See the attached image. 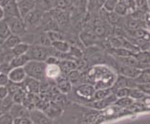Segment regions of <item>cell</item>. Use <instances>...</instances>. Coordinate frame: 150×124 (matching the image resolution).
Masks as SVG:
<instances>
[{"label": "cell", "mask_w": 150, "mask_h": 124, "mask_svg": "<svg viewBox=\"0 0 150 124\" xmlns=\"http://www.w3.org/2000/svg\"><path fill=\"white\" fill-rule=\"evenodd\" d=\"M23 69L25 71L26 77H32V79H37L38 81H42L46 79L45 62L30 60L28 63L23 66Z\"/></svg>", "instance_id": "1"}, {"label": "cell", "mask_w": 150, "mask_h": 124, "mask_svg": "<svg viewBox=\"0 0 150 124\" xmlns=\"http://www.w3.org/2000/svg\"><path fill=\"white\" fill-rule=\"evenodd\" d=\"M26 55L28 56L29 60L45 62L46 59L50 55V50L49 47H45L41 44L30 45Z\"/></svg>", "instance_id": "2"}, {"label": "cell", "mask_w": 150, "mask_h": 124, "mask_svg": "<svg viewBox=\"0 0 150 124\" xmlns=\"http://www.w3.org/2000/svg\"><path fill=\"white\" fill-rule=\"evenodd\" d=\"M5 21L8 24V27L11 31V33L17 35L19 37L23 35L26 32V25H25L23 19L21 16H12V17H6L4 18Z\"/></svg>", "instance_id": "3"}, {"label": "cell", "mask_w": 150, "mask_h": 124, "mask_svg": "<svg viewBox=\"0 0 150 124\" xmlns=\"http://www.w3.org/2000/svg\"><path fill=\"white\" fill-rule=\"evenodd\" d=\"M43 13L40 9H34L33 10H31L29 13H27L25 16L23 18V22L26 25V27H34L37 26L38 24L41 23V20H42Z\"/></svg>", "instance_id": "4"}, {"label": "cell", "mask_w": 150, "mask_h": 124, "mask_svg": "<svg viewBox=\"0 0 150 124\" xmlns=\"http://www.w3.org/2000/svg\"><path fill=\"white\" fill-rule=\"evenodd\" d=\"M29 118L34 124H52L51 118L46 115L43 111L37 109V108L29 111Z\"/></svg>", "instance_id": "5"}, {"label": "cell", "mask_w": 150, "mask_h": 124, "mask_svg": "<svg viewBox=\"0 0 150 124\" xmlns=\"http://www.w3.org/2000/svg\"><path fill=\"white\" fill-rule=\"evenodd\" d=\"M8 79L10 82L13 83H23L24 79H26V74L23 69V67H15V68H11L8 72Z\"/></svg>", "instance_id": "6"}, {"label": "cell", "mask_w": 150, "mask_h": 124, "mask_svg": "<svg viewBox=\"0 0 150 124\" xmlns=\"http://www.w3.org/2000/svg\"><path fill=\"white\" fill-rule=\"evenodd\" d=\"M37 0H17V7L21 17L23 18L31 10L35 9Z\"/></svg>", "instance_id": "7"}, {"label": "cell", "mask_w": 150, "mask_h": 124, "mask_svg": "<svg viewBox=\"0 0 150 124\" xmlns=\"http://www.w3.org/2000/svg\"><path fill=\"white\" fill-rule=\"evenodd\" d=\"M9 115L13 118H29V110L23 104L14 103L8 111Z\"/></svg>", "instance_id": "8"}, {"label": "cell", "mask_w": 150, "mask_h": 124, "mask_svg": "<svg viewBox=\"0 0 150 124\" xmlns=\"http://www.w3.org/2000/svg\"><path fill=\"white\" fill-rule=\"evenodd\" d=\"M135 87H136V83L133 79H128L126 77L120 75L112 87V91H114L117 89H120V88H130V89H133Z\"/></svg>", "instance_id": "9"}, {"label": "cell", "mask_w": 150, "mask_h": 124, "mask_svg": "<svg viewBox=\"0 0 150 124\" xmlns=\"http://www.w3.org/2000/svg\"><path fill=\"white\" fill-rule=\"evenodd\" d=\"M40 81L34 79L32 77H27L22 83V87L24 91H27L28 94H37L40 89Z\"/></svg>", "instance_id": "10"}, {"label": "cell", "mask_w": 150, "mask_h": 124, "mask_svg": "<svg viewBox=\"0 0 150 124\" xmlns=\"http://www.w3.org/2000/svg\"><path fill=\"white\" fill-rule=\"evenodd\" d=\"M94 92H95V88L91 85H89V84L80 85L76 89L77 95L80 97L86 98V99H91V98L93 97Z\"/></svg>", "instance_id": "11"}, {"label": "cell", "mask_w": 150, "mask_h": 124, "mask_svg": "<svg viewBox=\"0 0 150 124\" xmlns=\"http://www.w3.org/2000/svg\"><path fill=\"white\" fill-rule=\"evenodd\" d=\"M29 58L26 54L19 55V56H13L12 59L8 63L9 68H15V67H23L29 62Z\"/></svg>", "instance_id": "12"}, {"label": "cell", "mask_w": 150, "mask_h": 124, "mask_svg": "<svg viewBox=\"0 0 150 124\" xmlns=\"http://www.w3.org/2000/svg\"><path fill=\"white\" fill-rule=\"evenodd\" d=\"M140 71L141 70L136 68V67L129 66V65H122L120 69V75L128 77V79H134L139 75Z\"/></svg>", "instance_id": "13"}, {"label": "cell", "mask_w": 150, "mask_h": 124, "mask_svg": "<svg viewBox=\"0 0 150 124\" xmlns=\"http://www.w3.org/2000/svg\"><path fill=\"white\" fill-rule=\"evenodd\" d=\"M61 75L62 72L59 64H46V70H45L46 77L57 79L59 77H61Z\"/></svg>", "instance_id": "14"}, {"label": "cell", "mask_w": 150, "mask_h": 124, "mask_svg": "<svg viewBox=\"0 0 150 124\" xmlns=\"http://www.w3.org/2000/svg\"><path fill=\"white\" fill-rule=\"evenodd\" d=\"M59 66L62 74L66 73L68 74L70 71L76 69V64L74 61L69 60V59H64V60H60L59 62Z\"/></svg>", "instance_id": "15"}, {"label": "cell", "mask_w": 150, "mask_h": 124, "mask_svg": "<svg viewBox=\"0 0 150 124\" xmlns=\"http://www.w3.org/2000/svg\"><path fill=\"white\" fill-rule=\"evenodd\" d=\"M20 42H22L21 37H19V35H17L11 34L8 38L3 40V48L6 49V50H11Z\"/></svg>", "instance_id": "16"}, {"label": "cell", "mask_w": 150, "mask_h": 124, "mask_svg": "<svg viewBox=\"0 0 150 124\" xmlns=\"http://www.w3.org/2000/svg\"><path fill=\"white\" fill-rule=\"evenodd\" d=\"M80 39L86 47H88V46H91L96 42L97 37L92 31H84L80 34Z\"/></svg>", "instance_id": "17"}, {"label": "cell", "mask_w": 150, "mask_h": 124, "mask_svg": "<svg viewBox=\"0 0 150 124\" xmlns=\"http://www.w3.org/2000/svg\"><path fill=\"white\" fill-rule=\"evenodd\" d=\"M57 86L63 94H68L72 90V84L69 82V80L62 76L57 79Z\"/></svg>", "instance_id": "18"}, {"label": "cell", "mask_w": 150, "mask_h": 124, "mask_svg": "<svg viewBox=\"0 0 150 124\" xmlns=\"http://www.w3.org/2000/svg\"><path fill=\"white\" fill-rule=\"evenodd\" d=\"M51 47H52L55 50L58 52L62 53H67L70 50V44L66 42L64 40H58V41H53L51 42Z\"/></svg>", "instance_id": "19"}, {"label": "cell", "mask_w": 150, "mask_h": 124, "mask_svg": "<svg viewBox=\"0 0 150 124\" xmlns=\"http://www.w3.org/2000/svg\"><path fill=\"white\" fill-rule=\"evenodd\" d=\"M30 47V45L28 43H24V42H20L17 44L13 49H11V53L13 56H19V55H23V54H26L27 50Z\"/></svg>", "instance_id": "20"}, {"label": "cell", "mask_w": 150, "mask_h": 124, "mask_svg": "<svg viewBox=\"0 0 150 124\" xmlns=\"http://www.w3.org/2000/svg\"><path fill=\"white\" fill-rule=\"evenodd\" d=\"M14 104L13 99L11 95H8L4 98V99L0 100V111L2 113H8L10 109V107L12 106V105Z\"/></svg>", "instance_id": "21"}, {"label": "cell", "mask_w": 150, "mask_h": 124, "mask_svg": "<svg viewBox=\"0 0 150 124\" xmlns=\"http://www.w3.org/2000/svg\"><path fill=\"white\" fill-rule=\"evenodd\" d=\"M11 34H12L11 31H10L8 24L7 23L6 21H5V19L0 21V39L5 40Z\"/></svg>", "instance_id": "22"}, {"label": "cell", "mask_w": 150, "mask_h": 124, "mask_svg": "<svg viewBox=\"0 0 150 124\" xmlns=\"http://www.w3.org/2000/svg\"><path fill=\"white\" fill-rule=\"evenodd\" d=\"M135 81V83H149L150 80V75H149V68L141 70L139 75L133 79Z\"/></svg>", "instance_id": "23"}, {"label": "cell", "mask_w": 150, "mask_h": 124, "mask_svg": "<svg viewBox=\"0 0 150 124\" xmlns=\"http://www.w3.org/2000/svg\"><path fill=\"white\" fill-rule=\"evenodd\" d=\"M50 1H51V7H52V9H54L64 10L71 5V2L69 0H50Z\"/></svg>", "instance_id": "24"}, {"label": "cell", "mask_w": 150, "mask_h": 124, "mask_svg": "<svg viewBox=\"0 0 150 124\" xmlns=\"http://www.w3.org/2000/svg\"><path fill=\"white\" fill-rule=\"evenodd\" d=\"M110 52L115 54L116 56H117L118 58H121V57H127V56H133L134 53H132V51L128 50L124 48H117V49H110Z\"/></svg>", "instance_id": "25"}, {"label": "cell", "mask_w": 150, "mask_h": 124, "mask_svg": "<svg viewBox=\"0 0 150 124\" xmlns=\"http://www.w3.org/2000/svg\"><path fill=\"white\" fill-rule=\"evenodd\" d=\"M92 32H93V34L97 38H105L107 30H106V27L103 23H97V24L95 23Z\"/></svg>", "instance_id": "26"}, {"label": "cell", "mask_w": 150, "mask_h": 124, "mask_svg": "<svg viewBox=\"0 0 150 124\" xmlns=\"http://www.w3.org/2000/svg\"><path fill=\"white\" fill-rule=\"evenodd\" d=\"M47 34L49 39L51 41V42H53V41H58V40H64V35L61 32L57 30H50V31H47L46 32Z\"/></svg>", "instance_id": "27"}, {"label": "cell", "mask_w": 150, "mask_h": 124, "mask_svg": "<svg viewBox=\"0 0 150 124\" xmlns=\"http://www.w3.org/2000/svg\"><path fill=\"white\" fill-rule=\"evenodd\" d=\"M67 75H68V76H67V79L69 80V82L71 84H76L77 82L80 80L81 75H80L79 71L77 69L70 71Z\"/></svg>", "instance_id": "28"}, {"label": "cell", "mask_w": 150, "mask_h": 124, "mask_svg": "<svg viewBox=\"0 0 150 124\" xmlns=\"http://www.w3.org/2000/svg\"><path fill=\"white\" fill-rule=\"evenodd\" d=\"M111 92H113L112 89H99L98 91L95 90L93 98H94V100H102L103 98L107 97Z\"/></svg>", "instance_id": "29"}, {"label": "cell", "mask_w": 150, "mask_h": 124, "mask_svg": "<svg viewBox=\"0 0 150 124\" xmlns=\"http://www.w3.org/2000/svg\"><path fill=\"white\" fill-rule=\"evenodd\" d=\"M132 103H133V100L131 97H121V98H117L114 104L118 106L127 107V106H130L131 105H132Z\"/></svg>", "instance_id": "30"}, {"label": "cell", "mask_w": 150, "mask_h": 124, "mask_svg": "<svg viewBox=\"0 0 150 124\" xmlns=\"http://www.w3.org/2000/svg\"><path fill=\"white\" fill-rule=\"evenodd\" d=\"M25 95H26V94H25V91H23V88H21V89L19 91H17L15 94H13L11 95L12 99H13V102L14 103H17V104H22Z\"/></svg>", "instance_id": "31"}, {"label": "cell", "mask_w": 150, "mask_h": 124, "mask_svg": "<svg viewBox=\"0 0 150 124\" xmlns=\"http://www.w3.org/2000/svg\"><path fill=\"white\" fill-rule=\"evenodd\" d=\"M120 59V62L123 64V65L133 66V67H136L137 68L138 62L134 56H127V57H121Z\"/></svg>", "instance_id": "32"}, {"label": "cell", "mask_w": 150, "mask_h": 124, "mask_svg": "<svg viewBox=\"0 0 150 124\" xmlns=\"http://www.w3.org/2000/svg\"><path fill=\"white\" fill-rule=\"evenodd\" d=\"M148 95L144 94V92H142L141 91H139L136 88H133V89H131V91H130V96L132 100H141V99H144V98L147 97Z\"/></svg>", "instance_id": "33"}, {"label": "cell", "mask_w": 150, "mask_h": 124, "mask_svg": "<svg viewBox=\"0 0 150 124\" xmlns=\"http://www.w3.org/2000/svg\"><path fill=\"white\" fill-rule=\"evenodd\" d=\"M113 11L115 12L116 14H117L120 17V16H126V15L130 14V12H129V10L127 9V8L124 7L123 5L120 4L118 1H117V3L116 7H115V9H114Z\"/></svg>", "instance_id": "34"}, {"label": "cell", "mask_w": 150, "mask_h": 124, "mask_svg": "<svg viewBox=\"0 0 150 124\" xmlns=\"http://www.w3.org/2000/svg\"><path fill=\"white\" fill-rule=\"evenodd\" d=\"M118 2H120V4H122L124 7L127 8V9L129 10L130 14L133 11V10L136 9L135 2H134V0H118Z\"/></svg>", "instance_id": "35"}, {"label": "cell", "mask_w": 150, "mask_h": 124, "mask_svg": "<svg viewBox=\"0 0 150 124\" xmlns=\"http://www.w3.org/2000/svg\"><path fill=\"white\" fill-rule=\"evenodd\" d=\"M130 91H131L130 88H120V89H117L113 92L116 94V96L117 98H121V97H129L130 96Z\"/></svg>", "instance_id": "36"}, {"label": "cell", "mask_w": 150, "mask_h": 124, "mask_svg": "<svg viewBox=\"0 0 150 124\" xmlns=\"http://www.w3.org/2000/svg\"><path fill=\"white\" fill-rule=\"evenodd\" d=\"M136 9L143 10L144 12L148 11V0H134Z\"/></svg>", "instance_id": "37"}, {"label": "cell", "mask_w": 150, "mask_h": 124, "mask_svg": "<svg viewBox=\"0 0 150 124\" xmlns=\"http://www.w3.org/2000/svg\"><path fill=\"white\" fill-rule=\"evenodd\" d=\"M118 0H105V3H103V9L105 10L107 12H111L114 10L115 9L116 5L117 3Z\"/></svg>", "instance_id": "38"}, {"label": "cell", "mask_w": 150, "mask_h": 124, "mask_svg": "<svg viewBox=\"0 0 150 124\" xmlns=\"http://www.w3.org/2000/svg\"><path fill=\"white\" fill-rule=\"evenodd\" d=\"M106 21L108 23H110L111 24L115 25L118 23V21H120V16H118L117 14H116L114 11H111V12H106Z\"/></svg>", "instance_id": "39"}, {"label": "cell", "mask_w": 150, "mask_h": 124, "mask_svg": "<svg viewBox=\"0 0 150 124\" xmlns=\"http://www.w3.org/2000/svg\"><path fill=\"white\" fill-rule=\"evenodd\" d=\"M140 23H141V21L131 18V19H129L127 22V27L132 30H136L138 28H140V26H141Z\"/></svg>", "instance_id": "40"}, {"label": "cell", "mask_w": 150, "mask_h": 124, "mask_svg": "<svg viewBox=\"0 0 150 124\" xmlns=\"http://www.w3.org/2000/svg\"><path fill=\"white\" fill-rule=\"evenodd\" d=\"M0 124H13V118L9 115V113H3L0 116Z\"/></svg>", "instance_id": "41"}, {"label": "cell", "mask_w": 150, "mask_h": 124, "mask_svg": "<svg viewBox=\"0 0 150 124\" xmlns=\"http://www.w3.org/2000/svg\"><path fill=\"white\" fill-rule=\"evenodd\" d=\"M68 54L70 55L71 58H81V56H82L81 50L76 47H70Z\"/></svg>", "instance_id": "42"}, {"label": "cell", "mask_w": 150, "mask_h": 124, "mask_svg": "<svg viewBox=\"0 0 150 124\" xmlns=\"http://www.w3.org/2000/svg\"><path fill=\"white\" fill-rule=\"evenodd\" d=\"M136 89H138L139 91H141L142 92H144V94L149 95L150 94V85L149 83H138L136 84Z\"/></svg>", "instance_id": "43"}, {"label": "cell", "mask_w": 150, "mask_h": 124, "mask_svg": "<svg viewBox=\"0 0 150 124\" xmlns=\"http://www.w3.org/2000/svg\"><path fill=\"white\" fill-rule=\"evenodd\" d=\"M110 46L113 49L122 48V38H118L116 37H113L110 39Z\"/></svg>", "instance_id": "44"}, {"label": "cell", "mask_w": 150, "mask_h": 124, "mask_svg": "<svg viewBox=\"0 0 150 124\" xmlns=\"http://www.w3.org/2000/svg\"><path fill=\"white\" fill-rule=\"evenodd\" d=\"M32 120L29 118H13V124H32Z\"/></svg>", "instance_id": "45"}, {"label": "cell", "mask_w": 150, "mask_h": 124, "mask_svg": "<svg viewBox=\"0 0 150 124\" xmlns=\"http://www.w3.org/2000/svg\"><path fill=\"white\" fill-rule=\"evenodd\" d=\"M9 82L8 73L0 72V86H7Z\"/></svg>", "instance_id": "46"}, {"label": "cell", "mask_w": 150, "mask_h": 124, "mask_svg": "<svg viewBox=\"0 0 150 124\" xmlns=\"http://www.w3.org/2000/svg\"><path fill=\"white\" fill-rule=\"evenodd\" d=\"M114 35H115V37H116V38H123L124 35H125V32H124V30H123V29L118 28V27H116V28H115V31H114Z\"/></svg>", "instance_id": "47"}, {"label": "cell", "mask_w": 150, "mask_h": 124, "mask_svg": "<svg viewBox=\"0 0 150 124\" xmlns=\"http://www.w3.org/2000/svg\"><path fill=\"white\" fill-rule=\"evenodd\" d=\"M8 95V91L6 86H0V100L4 99L5 97Z\"/></svg>", "instance_id": "48"}, {"label": "cell", "mask_w": 150, "mask_h": 124, "mask_svg": "<svg viewBox=\"0 0 150 124\" xmlns=\"http://www.w3.org/2000/svg\"><path fill=\"white\" fill-rule=\"evenodd\" d=\"M69 1H70V2L72 3V2H75V1H76V0H69Z\"/></svg>", "instance_id": "49"}, {"label": "cell", "mask_w": 150, "mask_h": 124, "mask_svg": "<svg viewBox=\"0 0 150 124\" xmlns=\"http://www.w3.org/2000/svg\"><path fill=\"white\" fill-rule=\"evenodd\" d=\"M2 114H3V113H2V112H1V111H0V116H1V115H2Z\"/></svg>", "instance_id": "50"}, {"label": "cell", "mask_w": 150, "mask_h": 124, "mask_svg": "<svg viewBox=\"0 0 150 124\" xmlns=\"http://www.w3.org/2000/svg\"><path fill=\"white\" fill-rule=\"evenodd\" d=\"M32 124H34V123H32Z\"/></svg>", "instance_id": "51"}]
</instances>
